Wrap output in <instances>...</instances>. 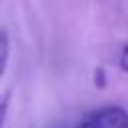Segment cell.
<instances>
[{
	"mask_svg": "<svg viewBox=\"0 0 128 128\" xmlns=\"http://www.w3.org/2000/svg\"><path fill=\"white\" fill-rule=\"evenodd\" d=\"M84 120H88L94 128H128V112L120 106H106L94 110Z\"/></svg>",
	"mask_w": 128,
	"mask_h": 128,
	"instance_id": "1",
	"label": "cell"
},
{
	"mask_svg": "<svg viewBox=\"0 0 128 128\" xmlns=\"http://www.w3.org/2000/svg\"><path fill=\"white\" fill-rule=\"evenodd\" d=\"M8 60H10V38H8V30L4 28L0 34V70H2V74L8 68Z\"/></svg>",
	"mask_w": 128,
	"mask_h": 128,
	"instance_id": "2",
	"label": "cell"
},
{
	"mask_svg": "<svg viewBox=\"0 0 128 128\" xmlns=\"http://www.w3.org/2000/svg\"><path fill=\"white\" fill-rule=\"evenodd\" d=\"M118 64L124 72H128V44H124V48L120 52V58H118Z\"/></svg>",
	"mask_w": 128,
	"mask_h": 128,
	"instance_id": "3",
	"label": "cell"
},
{
	"mask_svg": "<svg viewBox=\"0 0 128 128\" xmlns=\"http://www.w3.org/2000/svg\"><path fill=\"white\" fill-rule=\"evenodd\" d=\"M94 84H96L98 88H104V86H106V76H104V70H102V68H98V70L94 72Z\"/></svg>",
	"mask_w": 128,
	"mask_h": 128,
	"instance_id": "4",
	"label": "cell"
},
{
	"mask_svg": "<svg viewBox=\"0 0 128 128\" xmlns=\"http://www.w3.org/2000/svg\"><path fill=\"white\" fill-rule=\"evenodd\" d=\"M76 128H94V126H92V124H90L88 120H82V122H80V124H78Z\"/></svg>",
	"mask_w": 128,
	"mask_h": 128,
	"instance_id": "5",
	"label": "cell"
}]
</instances>
